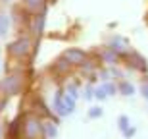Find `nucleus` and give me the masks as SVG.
I'll list each match as a JSON object with an SVG mask.
<instances>
[{
    "instance_id": "1",
    "label": "nucleus",
    "mask_w": 148,
    "mask_h": 139,
    "mask_svg": "<svg viewBox=\"0 0 148 139\" xmlns=\"http://www.w3.org/2000/svg\"><path fill=\"white\" fill-rule=\"evenodd\" d=\"M29 45H31V43H29L27 39H19V41H16V43H12V45L8 46V52L14 54V56H23L29 50Z\"/></svg>"
},
{
    "instance_id": "2",
    "label": "nucleus",
    "mask_w": 148,
    "mask_h": 139,
    "mask_svg": "<svg viewBox=\"0 0 148 139\" xmlns=\"http://www.w3.org/2000/svg\"><path fill=\"white\" fill-rule=\"evenodd\" d=\"M64 58H66L69 64H83L87 56H85V52H83L81 48H69L66 54H64Z\"/></svg>"
},
{
    "instance_id": "3",
    "label": "nucleus",
    "mask_w": 148,
    "mask_h": 139,
    "mask_svg": "<svg viewBox=\"0 0 148 139\" xmlns=\"http://www.w3.org/2000/svg\"><path fill=\"white\" fill-rule=\"evenodd\" d=\"M40 131V126H38V120L35 116H27V122H25V135L29 139L37 137V133Z\"/></svg>"
},
{
    "instance_id": "4",
    "label": "nucleus",
    "mask_w": 148,
    "mask_h": 139,
    "mask_svg": "<svg viewBox=\"0 0 148 139\" xmlns=\"http://www.w3.org/2000/svg\"><path fill=\"white\" fill-rule=\"evenodd\" d=\"M125 46H127V43L121 37H115V39H112V43H110V48L114 50V52H121V50H125Z\"/></svg>"
},
{
    "instance_id": "5",
    "label": "nucleus",
    "mask_w": 148,
    "mask_h": 139,
    "mask_svg": "<svg viewBox=\"0 0 148 139\" xmlns=\"http://www.w3.org/2000/svg\"><path fill=\"white\" fill-rule=\"evenodd\" d=\"M10 29V17L6 14H0V37H4Z\"/></svg>"
},
{
    "instance_id": "6",
    "label": "nucleus",
    "mask_w": 148,
    "mask_h": 139,
    "mask_svg": "<svg viewBox=\"0 0 148 139\" xmlns=\"http://www.w3.org/2000/svg\"><path fill=\"white\" fill-rule=\"evenodd\" d=\"M56 110H58V114H60V116L67 114V112H66V106H64V100H62V93L56 95Z\"/></svg>"
},
{
    "instance_id": "7",
    "label": "nucleus",
    "mask_w": 148,
    "mask_h": 139,
    "mask_svg": "<svg viewBox=\"0 0 148 139\" xmlns=\"http://www.w3.org/2000/svg\"><path fill=\"white\" fill-rule=\"evenodd\" d=\"M4 87L8 91H10V93H16L17 91V77H10V79H6L4 81Z\"/></svg>"
},
{
    "instance_id": "8",
    "label": "nucleus",
    "mask_w": 148,
    "mask_h": 139,
    "mask_svg": "<svg viewBox=\"0 0 148 139\" xmlns=\"http://www.w3.org/2000/svg\"><path fill=\"white\" fill-rule=\"evenodd\" d=\"M64 106H66V112H73L75 110V99L67 95L66 99H64Z\"/></svg>"
},
{
    "instance_id": "9",
    "label": "nucleus",
    "mask_w": 148,
    "mask_h": 139,
    "mask_svg": "<svg viewBox=\"0 0 148 139\" xmlns=\"http://www.w3.org/2000/svg\"><path fill=\"white\" fill-rule=\"evenodd\" d=\"M119 91L123 95H133V93H135V89H133V85L129 83V81H123V83L119 85Z\"/></svg>"
},
{
    "instance_id": "10",
    "label": "nucleus",
    "mask_w": 148,
    "mask_h": 139,
    "mask_svg": "<svg viewBox=\"0 0 148 139\" xmlns=\"http://www.w3.org/2000/svg\"><path fill=\"white\" fill-rule=\"evenodd\" d=\"M44 19H46V14H40V16L37 17V33H42V27H44Z\"/></svg>"
},
{
    "instance_id": "11",
    "label": "nucleus",
    "mask_w": 148,
    "mask_h": 139,
    "mask_svg": "<svg viewBox=\"0 0 148 139\" xmlns=\"http://www.w3.org/2000/svg\"><path fill=\"white\" fill-rule=\"evenodd\" d=\"M127 126H129V118H127V116H121V118H119V128L125 131Z\"/></svg>"
},
{
    "instance_id": "12",
    "label": "nucleus",
    "mask_w": 148,
    "mask_h": 139,
    "mask_svg": "<svg viewBox=\"0 0 148 139\" xmlns=\"http://www.w3.org/2000/svg\"><path fill=\"white\" fill-rule=\"evenodd\" d=\"M102 89H104V93H106V95H114V93H115V87H114L112 83H106Z\"/></svg>"
},
{
    "instance_id": "13",
    "label": "nucleus",
    "mask_w": 148,
    "mask_h": 139,
    "mask_svg": "<svg viewBox=\"0 0 148 139\" xmlns=\"http://www.w3.org/2000/svg\"><path fill=\"white\" fill-rule=\"evenodd\" d=\"M88 116H90V118H98V116H102V108H90Z\"/></svg>"
},
{
    "instance_id": "14",
    "label": "nucleus",
    "mask_w": 148,
    "mask_h": 139,
    "mask_svg": "<svg viewBox=\"0 0 148 139\" xmlns=\"http://www.w3.org/2000/svg\"><path fill=\"white\" fill-rule=\"evenodd\" d=\"M104 58H106V62H115V54L114 52H104Z\"/></svg>"
},
{
    "instance_id": "15",
    "label": "nucleus",
    "mask_w": 148,
    "mask_h": 139,
    "mask_svg": "<svg viewBox=\"0 0 148 139\" xmlns=\"http://www.w3.org/2000/svg\"><path fill=\"white\" fill-rule=\"evenodd\" d=\"M46 131H48L50 137H56V133H58V131H56V128H52V126H46Z\"/></svg>"
},
{
    "instance_id": "16",
    "label": "nucleus",
    "mask_w": 148,
    "mask_h": 139,
    "mask_svg": "<svg viewBox=\"0 0 148 139\" xmlns=\"http://www.w3.org/2000/svg\"><path fill=\"white\" fill-rule=\"evenodd\" d=\"M96 97H98L100 100L106 99V93H104V89H102V87H98V89H96Z\"/></svg>"
},
{
    "instance_id": "17",
    "label": "nucleus",
    "mask_w": 148,
    "mask_h": 139,
    "mask_svg": "<svg viewBox=\"0 0 148 139\" xmlns=\"http://www.w3.org/2000/svg\"><path fill=\"white\" fill-rule=\"evenodd\" d=\"M143 95H144V99H148V79L143 83Z\"/></svg>"
},
{
    "instance_id": "18",
    "label": "nucleus",
    "mask_w": 148,
    "mask_h": 139,
    "mask_svg": "<svg viewBox=\"0 0 148 139\" xmlns=\"http://www.w3.org/2000/svg\"><path fill=\"white\" fill-rule=\"evenodd\" d=\"M40 2H42V0H27V4H29V6H38Z\"/></svg>"
},
{
    "instance_id": "19",
    "label": "nucleus",
    "mask_w": 148,
    "mask_h": 139,
    "mask_svg": "<svg viewBox=\"0 0 148 139\" xmlns=\"http://www.w3.org/2000/svg\"><path fill=\"white\" fill-rule=\"evenodd\" d=\"M85 97H87V99H90V97H92V89H90V87L87 89V95H85Z\"/></svg>"
},
{
    "instance_id": "20",
    "label": "nucleus",
    "mask_w": 148,
    "mask_h": 139,
    "mask_svg": "<svg viewBox=\"0 0 148 139\" xmlns=\"http://www.w3.org/2000/svg\"><path fill=\"white\" fill-rule=\"evenodd\" d=\"M4 108V99H0V110Z\"/></svg>"
}]
</instances>
